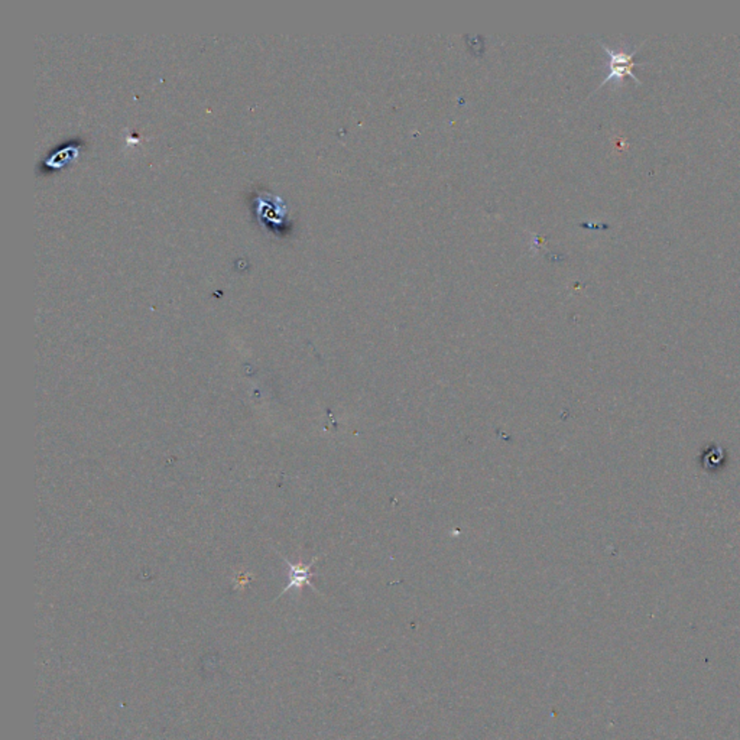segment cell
Listing matches in <instances>:
<instances>
[{
    "label": "cell",
    "mask_w": 740,
    "mask_h": 740,
    "mask_svg": "<svg viewBox=\"0 0 740 740\" xmlns=\"http://www.w3.org/2000/svg\"><path fill=\"white\" fill-rule=\"evenodd\" d=\"M71 152H75V149H73V148H67V149H62V151H59V152H58V155L55 156V158H53V161H55V162H59V165H61V164H64V162H66V160H67V156H68V153H71Z\"/></svg>",
    "instance_id": "obj_3"
},
{
    "label": "cell",
    "mask_w": 740,
    "mask_h": 740,
    "mask_svg": "<svg viewBox=\"0 0 740 740\" xmlns=\"http://www.w3.org/2000/svg\"><path fill=\"white\" fill-rule=\"evenodd\" d=\"M599 42H600V45H602V48L607 53V55H609V61H610V62H609V75L605 78V82H602V84L599 86V88H600L602 86L610 83L611 80H618V82H620L622 78L626 77V75L631 77L632 80H634L636 84H642V82L639 80V77L634 73V68H635V67H639V66H647L648 62H635L634 57H635V54L638 53V50L641 48V45L645 44V41H643L639 46H636V48H634L631 53H626V51H613L611 48H609V46H607L605 42H602L600 39H599Z\"/></svg>",
    "instance_id": "obj_1"
},
{
    "label": "cell",
    "mask_w": 740,
    "mask_h": 740,
    "mask_svg": "<svg viewBox=\"0 0 740 740\" xmlns=\"http://www.w3.org/2000/svg\"><path fill=\"white\" fill-rule=\"evenodd\" d=\"M288 567H290V580H288V585L287 587L283 589L282 594L287 593L290 589H301L304 586H310L312 587L311 585V577H312V573H311V569L312 565L316 564V560H314L310 564H290L287 561Z\"/></svg>",
    "instance_id": "obj_2"
}]
</instances>
